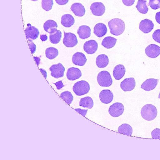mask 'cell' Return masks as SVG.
<instances>
[{
    "instance_id": "cell-17",
    "label": "cell",
    "mask_w": 160,
    "mask_h": 160,
    "mask_svg": "<svg viewBox=\"0 0 160 160\" xmlns=\"http://www.w3.org/2000/svg\"><path fill=\"white\" fill-rule=\"evenodd\" d=\"M82 73L78 68L72 67L69 68L67 70L66 76L69 80L74 81L81 77Z\"/></svg>"
},
{
    "instance_id": "cell-6",
    "label": "cell",
    "mask_w": 160,
    "mask_h": 160,
    "mask_svg": "<svg viewBox=\"0 0 160 160\" xmlns=\"http://www.w3.org/2000/svg\"><path fill=\"white\" fill-rule=\"evenodd\" d=\"M51 75L56 78H61L64 76L65 68L61 63L52 65L49 68Z\"/></svg>"
},
{
    "instance_id": "cell-27",
    "label": "cell",
    "mask_w": 160,
    "mask_h": 160,
    "mask_svg": "<svg viewBox=\"0 0 160 160\" xmlns=\"http://www.w3.org/2000/svg\"><path fill=\"white\" fill-rule=\"evenodd\" d=\"M79 106L89 109L92 108L93 106L92 98L88 96L81 98L79 102Z\"/></svg>"
},
{
    "instance_id": "cell-26",
    "label": "cell",
    "mask_w": 160,
    "mask_h": 160,
    "mask_svg": "<svg viewBox=\"0 0 160 160\" xmlns=\"http://www.w3.org/2000/svg\"><path fill=\"white\" fill-rule=\"evenodd\" d=\"M117 41V39L111 36H108L103 39L101 44L105 48L109 49L115 45Z\"/></svg>"
},
{
    "instance_id": "cell-31",
    "label": "cell",
    "mask_w": 160,
    "mask_h": 160,
    "mask_svg": "<svg viewBox=\"0 0 160 160\" xmlns=\"http://www.w3.org/2000/svg\"><path fill=\"white\" fill-rule=\"evenodd\" d=\"M60 96L68 104L72 102L73 97L71 92L69 91H65L61 93Z\"/></svg>"
},
{
    "instance_id": "cell-25",
    "label": "cell",
    "mask_w": 160,
    "mask_h": 160,
    "mask_svg": "<svg viewBox=\"0 0 160 160\" xmlns=\"http://www.w3.org/2000/svg\"><path fill=\"white\" fill-rule=\"evenodd\" d=\"M149 4L146 0H138L136 6L137 10L140 13L145 14L148 10Z\"/></svg>"
},
{
    "instance_id": "cell-29",
    "label": "cell",
    "mask_w": 160,
    "mask_h": 160,
    "mask_svg": "<svg viewBox=\"0 0 160 160\" xmlns=\"http://www.w3.org/2000/svg\"><path fill=\"white\" fill-rule=\"evenodd\" d=\"M62 38V32L58 30L50 34L49 39L51 43L54 44L58 43L60 41Z\"/></svg>"
},
{
    "instance_id": "cell-22",
    "label": "cell",
    "mask_w": 160,
    "mask_h": 160,
    "mask_svg": "<svg viewBox=\"0 0 160 160\" xmlns=\"http://www.w3.org/2000/svg\"><path fill=\"white\" fill-rule=\"evenodd\" d=\"M43 27L46 32L51 34L57 30L58 24L54 21L50 19L44 22Z\"/></svg>"
},
{
    "instance_id": "cell-14",
    "label": "cell",
    "mask_w": 160,
    "mask_h": 160,
    "mask_svg": "<svg viewBox=\"0 0 160 160\" xmlns=\"http://www.w3.org/2000/svg\"><path fill=\"white\" fill-rule=\"evenodd\" d=\"M99 97L101 102L105 104L110 103L113 100V95L109 89H104L100 93Z\"/></svg>"
},
{
    "instance_id": "cell-16",
    "label": "cell",
    "mask_w": 160,
    "mask_h": 160,
    "mask_svg": "<svg viewBox=\"0 0 160 160\" xmlns=\"http://www.w3.org/2000/svg\"><path fill=\"white\" fill-rule=\"evenodd\" d=\"M159 80V79L152 78L148 79L142 83L141 88L146 91L152 90L156 88Z\"/></svg>"
},
{
    "instance_id": "cell-7",
    "label": "cell",
    "mask_w": 160,
    "mask_h": 160,
    "mask_svg": "<svg viewBox=\"0 0 160 160\" xmlns=\"http://www.w3.org/2000/svg\"><path fill=\"white\" fill-rule=\"evenodd\" d=\"M124 110V107L121 103L115 102L110 106L108 109L110 115L113 117H117L121 115Z\"/></svg>"
},
{
    "instance_id": "cell-30",
    "label": "cell",
    "mask_w": 160,
    "mask_h": 160,
    "mask_svg": "<svg viewBox=\"0 0 160 160\" xmlns=\"http://www.w3.org/2000/svg\"><path fill=\"white\" fill-rule=\"evenodd\" d=\"M46 57L49 59L55 58L58 54V50L56 48L50 47L47 48L45 51Z\"/></svg>"
},
{
    "instance_id": "cell-38",
    "label": "cell",
    "mask_w": 160,
    "mask_h": 160,
    "mask_svg": "<svg viewBox=\"0 0 160 160\" xmlns=\"http://www.w3.org/2000/svg\"><path fill=\"white\" fill-rule=\"evenodd\" d=\"M54 84L56 86L57 89L58 90L61 89L64 86L61 81L57 82Z\"/></svg>"
},
{
    "instance_id": "cell-34",
    "label": "cell",
    "mask_w": 160,
    "mask_h": 160,
    "mask_svg": "<svg viewBox=\"0 0 160 160\" xmlns=\"http://www.w3.org/2000/svg\"><path fill=\"white\" fill-rule=\"evenodd\" d=\"M152 38L155 41L160 43V29L154 31L152 34Z\"/></svg>"
},
{
    "instance_id": "cell-24",
    "label": "cell",
    "mask_w": 160,
    "mask_h": 160,
    "mask_svg": "<svg viewBox=\"0 0 160 160\" xmlns=\"http://www.w3.org/2000/svg\"><path fill=\"white\" fill-rule=\"evenodd\" d=\"M96 62L97 66L99 68L106 67L109 63L108 56L103 54L99 55L96 58Z\"/></svg>"
},
{
    "instance_id": "cell-2",
    "label": "cell",
    "mask_w": 160,
    "mask_h": 160,
    "mask_svg": "<svg viewBox=\"0 0 160 160\" xmlns=\"http://www.w3.org/2000/svg\"><path fill=\"white\" fill-rule=\"evenodd\" d=\"M141 114L142 118L145 120L148 121L152 120L157 116V108L152 104H147L142 108Z\"/></svg>"
},
{
    "instance_id": "cell-10",
    "label": "cell",
    "mask_w": 160,
    "mask_h": 160,
    "mask_svg": "<svg viewBox=\"0 0 160 160\" xmlns=\"http://www.w3.org/2000/svg\"><path fill=\"white\" fill-rule=\"evenodd\" d=\"M146 55L151 58H155L160 54V47L157 45L151 44L145 49Z\"/></svg>"
},
{
    "instance_id": "cell-15",
    "label": "cell",
    "mask_w": 160,
    "mask_h": 160,
    "mask_svg": "<svg viewBox=\"0 0 160 160\" xmlns=\"http://www.w3.org/2000/svg\"><path fill=\"white\" fill-rule=\"evenodd\" d=\"M87 60L85 55L80 52H76L72 57V62L76 65L83 66L86 63Z\"/></svg>"
},
{
    "instance_id": "cell-9",
    "label": "cell",
    "mask_w": 160,
    "mask_h": 160,
    "mask_svg": "<svg viewBox=\"0 0 160 160\" xmlns=\"http://www.w3.org/2000/svg\"><path fill=\"white\" fill-rule=\"evenodd\" d=\"M92 14L95 16H101L105 11V7L101 2H96L93 3L90 7Z\"/></svg>"
},
{
    "instance_id": "cell-11",
    "label": "cell",
    "mask_w": 160,
    "mask_h": 160,
    "mask_svg": "<svg viewBox=\"0 0 160 160\" xmlns=\"http://www.w3.org/2000/svg\"><path fill=\"white\" fill-rule=\"evenodd\" d=\"M136 86V82L133 78H127L120 83V86L124 91H130L133 89Z\"/></svg>"
},
{
    "instance_id": "cell-41",
    "label": "cell",
    "mask_w": 160,
    "mask_h": 160,
    "mask_svg": "<svg viewBox=\"0 0 160 160\" xmlns=\"http://www.w3.org/2000/svg\"><path fill=\"white\" fill-rule=\"evenodd\" d=\"M155 18L157 22L160 24V12L156 13Z\"/></svg>"
},
{
    "instance_id": "cell-3",
    "label": "cell",
    "mask_w": 160,
    "mask_h": 160,
    "mask_svg": "<svg viewBox=\"0 0 160 160\" xmlns=\"http://www.w3.org/2000/svg\"><path fill=\"white\" fill-rule=\"evenodd\" d=\"M90 89L88 83L85 80H81L75 83L72 88L73 91L76 95L82 96L87 94Z\"/></svg>"
},
{
    "instance_id": "cell-12",
    "label": "cell",
    "mask_w": 160,
    "mask_h": 160,
    "mask_svg": "<svg viewBox=\"0 0 160 160\" xmlns=\"http://www.w3.org/2000/svg\"><path fill=\"white\" fill-rule=\"evenodd\" d=\"M154 27V24L152 21L148 19H145L141 21L139 28L143 32L147 33L152 31Z\"/></svg>"
},
{
    "instance_id": "cell-44",
    "label": "cell",
    "mask_w": 160,
    "mask_h": 160,
    "mask_svg": "<svg viewBox=\"0 0 160 160\" xmlns=\"http://www.w3.org/2000/svg\"><path fill=\"white\" fill-rule=\"evenodd\" d=\"M31 0L32 1H38V0Z\"/></svg>"
},
{
    "instance_id": "cell-33",
    "label": "cell",
    "mask_w": 160,
    "mask_h": 160,
    "mask_svg": "<svg viewBox=\"0 0 160 160\" xmlns=\"http://www.w3.org/2000/svg\"><path fill=\"white\" fill-rule=\"evenodd\" d=\"M148 4L152 9H157L160 8V0H149Z\"/></svg>"
},
{
    "instance_id": "cell-36",
    "label": "cell",
    "mask_w": 160,
    "mask_h": 160,
    "mask_svg": "<svg viewBox=\"0 0 160 160\" xmlns=\"http://www.w3.org/2000/svg\"><path fill=\"white\" fill-rule=\"evenodd\" d=\"M124 5L127 6L132 5L134 3L135 0H122Z\"/></svg>"
},
{
    "instance_id": "cell-8",
    "label": "cell",
    "mask_w": 160,
    "mask_h": 160,
    "mask_svg": "<svg viewBox=\"0 0 160 160\" xmlns=\"http://www.w3.org/2000/svg\"><path fill=\"white\" fill-rule=\"evenodd\" d=\"M27 26L25 30L26 36L28 41L32 42L38 38L39 32L37 28L30 24H27Z\"/></svg>"
},
{
    "instance_id": "cell-13",
    "label": "cell",
    "mask_w": 160,
    "mask_h": 160,
    "mask_svg": "<svg viewBox=\"0 0 160 160\" xmlns=\"http://www.w3.org/2000/svg\"><path fill=\"white\" fill-rule=\"evenodd\" d=\"M98 48V43L95 40H90L87 41L83 45V49L87 53L93 54L97 51Z\"/></svg>"
},
{
    "instance_id": "cell-1",
    "label": "cell",
    "mask_w": 160,
    "mask_h": 160,
    "mask_svg": "<svg viewBox=\"0 0 160 160\" xmlns=\"http://www.w3.org/2000/svg\"><path fill=\"white\" fill-rule=\"evenodd\" d=\"M110 33L113 35L118 36L122 34L125 29L124 22L118 18H114L108 22Z\"/></svg>"
},
{
    "instance_id": "cell-37",
    "label": "cell",
    "mask_w": 160,
    "mask_h": 160,
    "mask_svg": "<svg viewBox=\"0 0 160 160\" xmlns=\"http://www.w3.org/2000/svg\"><path fill=\"white\" fill-rule=\"evenodd\" d=\"M31 52L32 54L34 53L36 50V46L32 42L28 41Z\"/></svg>"
},
{
    "instance_id": "cell-43",
    "label": "cell",
    "mask_w": 160,
    "mask_h": 160,
    "mask_svg": "<svg viewBox=\"0 0 160 160\" xmlns=\"http://www.w3.org/2000/svg\"><path fill=\"white\" fill-rule=\"evenodd\" d=\"M158 98H160V92H159V94L158 95Z\"/></svg>"
},
{
    "instance_id": "cell-35",
    "label": "cell",
    "mask_w": 160,
    "mask_h": 160,
    "mask_svg": "<svg viewBox=\"0 0 160 160\" xmlns=\"http://www.w3.org/2000/svg\"><path fill=\"white\" fill-rule=\"evenodd\" d=\"M151 135L152 138H160V129L157 128L154 129L152 131Z\"/></svg>"
},
{
    "instance_id": "cell-18",
    "label": "cell",
    "mask_w": 160,
    "mask_h": 160,
    "mask_svg": "<svg viewBox=\"0 0 160 160\" xmlns=\"http://www.w3.org/2000/svg\"><path fill=\"white\" fill-rule=\"evenodd\" d=\"M70 9L75 15L78 17L83 16L85 13V8L80 3H73L71 5Z\"/></svg>"
},
{
    "instance_id": "cell-5",
    "label": "cell",
    "mask_w": 160,
    "mask_h": 160,
    "mask_svg": "<svg viewBox=\"0 0 160 160\" xmlns=\"http://www.w3.org/2000/svg\"><path fill=\"white\" fill-rule=\"evenodd\" d=\"M64 32V37L63 42L67 47L71 48L75 46L78 43V41L76 35L72 33Z\"/></svg>"
},
{
    "instance_id": "cell-39",
    "label": "cell",
    "mask_w": 160,
    "mask_h": 160,
    "mask_svg": "<svg viewBox=\"0 0 160 160\" xmlns=\"http://www.w3.org/2000/svg\"><path fill=\"white\" fill-rule=\"evenodd\" d=\"M75 110L84 116H85L88 111L87 109L83 110L80 108H76Z\"/></svg>"
},
{
    "instance_id": "cell-32",
    "label": "cell",
    "mask_w": 160,
    "mask_h": 160,
    "mask_svg": "<svg viewBox=\"0 0 160 160\" xmlns=\"http://www.w3.org/2000/svg\"><path fill=\"white\" fill-rule=\"evenodd\" d=\"M53 4V0H42V8L46 11H48L52 9Z\"/></svg>"
},
{
    "instance_id": "cell-20",
    "label": "cell",
    "mask_w": 160,
    "mask_h": 160,
    "mask_svg": "<svg viewBox=\"0 0 160 160\" xmlns=\"http://www.w3.org/2000/svg\"><path fill=\"white\" fill-rule=\"evenodd\" d=\"M77 33L80 38L85 39L89 38L91 36V29L88 26L82 25L78 28Z\"/></svg>"
},
{
    "instance_id": "cell-4",
    "label": "cell",
    "mask_w": 160,
    "mask_h": 160,
    "mask_svg": "<svg viewBox=\"0 0 160 160\" xmlns=\"http://www.w3.org/2000/svg\"><path fill=\"white\" fill-rule=\"evenodd\" d=\"M97 80L101 87H108L112 83V79L110 73L107 71L100 72L97 76Z\"/></svg>"
},
{
    "instance_id": "cell-21",
    "label": "cell",
    "mask_w": 160,
    "mask_h": 160,
    "mask_svg": "<svg viewBox=\"0 0 160 160\" xmlns=\"http://www.w3.org/2000/svg\"><path fill=\"white\" fill-rule=\"evenodd\" d=\"M125 72L126 69L124 66L121 64H118L114 68L113 75L115 79L118 80L123 77Z\"/></svg>"
},
{
    "instance_id": "cell-19",
    "label": "cell",
    "mask_w": 160,
    "mask_h": 160,
    "mask_svg": "<svg viewBox=\"0 0 160 160\" xmlns=\"http://www.w3.org/2000/svg\"><path fill=\"white\" fill-rule=\"evenodd\" d=\"M93 32L98 37H101L105 35L108 29L106 26L102 23H98L94 27Z\"/></svg>"
},
{
    "instance_id": "cell-42",
    "label": "cell",
    "mask_w": 160,
    "mask_h": 160,
    "mask_svg": "<svg viewBox=\"0 0 160 160\" xmlns=\"http://www.w3.org/2000/svg\"><path fill=\"white\" fill-rule=\"evenodd\" d=\"M40 38L42 41H45L48 39V37L46 35H41Z\"/></svg>"
},
{
    "instance_id": "cell-28",
    "label": "cell",
    "mask_w": 160,
    "mask_h": 160,
    "mask_svg": "<svg viewBox=\"0 0 160 160\" xmlns=\"http://www.w3.org/2000/svg\"><path fill=\"white\" fill-rule=\"evenodd\" d=\"M118 132L125 134L131 135L132 132V129L129 124L124 123L118 127Z\"/></svg>"
},
{
    "instance_id": "cell-40",
    "label": "cell",
    "mask_w": 160,
    "mask_h": 160,
    "mask_svg": "<svg viewBox=\"0 0 160 160\" xmlns=\"http://www.w3.org/2000/svg\"><path fill=\"white\" fill-rule=\"evenodd\" d=\"M69 0H55L56 2L59 5H64L68 2Z\"/></svg>"
},
{
    "instance_id": "cell-23",
    "label": "cell",
    "mask_w": 160,
    "mask_h": 160,
    "mask_svg": "<svg viewBox=\"0 0 160 160\" xmlns=\"http://www.w3.org/2000/svg\"><path fill=\"white\" fill-rule=\"evenodd\" d=\"M61 22L64 27L70 28L74 23L75 19L73 17L71 14H65L62 16Z\"/></svg>"
}]
</instances>
